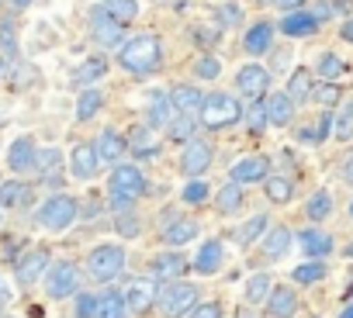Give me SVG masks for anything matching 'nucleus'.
Segmentation results:
<instances>
[{
    "instance_id": "obj_64",
    "label": "nucleus",
    "mask_w": 353,
    "mask_h": 318,
    "mask_svg": "<svg viewBox=\"0 0 353 318\" xmlns=\"http://www.w3.org/2000/svg\"><path fill=\"white\" fill-rule=\"evenodd\" d=\"M350 111H353V104H350Z\"/></svg>"
},
{
    "instance_id": "obj_3",
    "label": "nucleus",
    "mask_w": 353,
    "mask_h": 318,
    "mask_svg": "<svg viewBox=\"0 0 353 318\" xmlns=\"http://www.w3.org/2000/svg\"><path fill=\"white\" fill-rule=\"evenodd\" d=\"M125 263H128L125 249L114 246V242H104V246L90 249V256H87V273H90V280H97V284H111V280L121 277Z\"/></svg>"
},
{
    "instance_id": "obj_51",
    "label": "nucleus",
    "mask_w": 353,
    "mask_h": 318,
    "mask_svg": "<svg viewBox=\"0 0 353 318\" xmlns=\"http://www.w3.org/2000/svg\"><path fill=\"white\" fill-rule=\"evenodd\" d=\"M188 318H222V308L215 301H205V304H194L188 311Z\"/></svg>"
},
{
    "instance_id": "obj_52",
    "label": "nucleus",
    "mask_w": 353,
    "mask_h": 318,
    "mask_svg": "<svg viewBox=\"0 0 353 318\" xmlns=\"http://www.w3.org/2000/svg\"><path fill=\"white\" fill-rule=\"evenodd\" d=\"M0 45H4V52H8V56H14V52H18V45H14V25H11V21L0 25Z\"/></svg>"
},
{
    "instance_id": "obj_25",
    "label": "nucleus",
    "mask_w": 353,
    "mask_h": 318,
    "mask_svg": "<svg viewBox=\"0 0 353 318\" xmlns=\"http://www.w3.org/2000/svg\"><path fill=\"white\" fill-rule=\"evenodd\" d=\"M222 256H225L222 242H219V239H208V242L198 249V256H194V270H198V273H205V277H212V273H219Z\"/></svg>"
},
{
    "instance_id": "obj_36",
    "label": "nucleus",
    "mask_w": 353,
    "mask_h": 318,
    "mask_svg": "<svg viewBox=\"0 0 353 318\" xmlns=\"http://www.w3.org/2000/svg\"><path fill=\"white\" fill-rule=\"evenodd\" d=\"M104 73H108V59H104V56H90V59H83V63H80V70L73 73V80L83 87V83H94V80H101Z\"/></svg>"
},
{
    "instance_id": "obj_34",
    "label": "nucleus",
    "mask_w": 353,
    "mask_h": 318,
    "mask_svg": "<svg viewBox=\"0 0 353 318\" xmlns=\"http://www.w3.org/2000/svg\"><path fill=\"white\" fill-rule=\"evenodd\" d=\"M270 290H274V280L267 273H253L243 287V297H246V304H260V301L270 297Z\"/></svg>"
},
{
    "instance_id": "obj_9",
    "label": "nucleus",
    "mask_w": 353,
    "mask_h": 318,
    "mask_svg": "<svg viewBox=\"0 0 353 318\" xmlns=\"http://www.w3.org/2000/svg\"><path fill=\"white\" fill-rule=\"evenodd\" d=\"M236 87H239L250 100L267 97V90H270V70L260 66V63H246V66L236 73Z\"/></svg>"
},
{
    "instance_id": "obj_42",
    "label": "nucleus",
    "mask_w": 353,
    "mask_h": 318,
    "mask_svg": "<svg viewBox=\"0 0 353 318\" xmlns=\"http://www.w3.org/2000/svg\"><path fill=\"white\" fill-rule=\"evenodd\" d=\"M246 125H250L253 131H263V128L270 125V114H267V97L250 100V107H246Z\"/></svg>"
},
{
    "instance_id": "obj_16",
    "label": "nucleus",
    "mask_w": 353,
    "mask_h": 318,
    "mask_svg": "<svg viewBox=\"0 0 353 318\" xmlns=\"http://www.w3.org/2000/svg\"><path fill=\"white\" fill-rule=\"evenodd\" d=\"M267 315L270 318H294L298 315V294L291 287H281L274 284L270 297H267Z\"/></svg>"
},
{
    "instance_id": "obj_10",
    "label": "nucleus",
    "mask_w": 353,
    "mask_h": 318,
    "mask_svg": "<svg viewBox=\"0 0 353 318\" xmlns=\"http://www.w3.org/2000/svg\"><path fill=\"white\" fill-rule=\"evenodd\" d=\"M125 301H128V311H135V315L152 311V304H159V287H156V280H152V277L132 280L128 290H125Z\"/></svg>"
},
{
    "instance_id": "obj_35",
    "label": "nucleus",
    "mask_w": 353,
    "mask_h": 318,
    "mask_svg": "<svg viewBox=\"0 0 353 318\" xmlns=\"http://www.w3.org/2000/svg\"><path fill=\"white\" fill-rule=\"evenodd\" d=\"M101 107H104V94H101L97 87L83 90V94L77 97V121H90Z\"/></svg>"
},
{
    "instance_id": "obj_29",
    "label": "nucleus",
    "mask_w": 353,
    "mask_h": 318,
    "mask_svg": "<svg viewBox=\"0 0 353 318\" xmlns=\"http://www.w3.org/2000/svg\"><path fill=\"white\" fill-rule=\"evenodd\" d=\"M94 318H128V301H125V294H118V290L101 294Z\"/></svg>"
},
{
    "instance_id": "obj_24",
    "label": "nucleus",
    "mask_w": 353,
    "mask_h": 318,
    "mask_svg": "<svg viewBox=\"0 0 353 318\" xmlns=\"http://www.w3.org/2000/svg\"><path fill=\"white\" fill-rule=\"evenodd\" d=\"M243 45H246L250 56H263V52H270V45H274V25H270V21H256V25L246 32Z\"/></svg>"
},
{
    "instance_id": "obj_59",
    "label": "nucleus",
    "mask_w": 353,
    "mask_h": 318,
    "mask_svg": "<svg viewBox=\"0 0 353 318\" xmlns=\"http://www.w3.org/2000/svg\"><path fill=\"white\" fill-rule=\"evenodd\" d=\"M11 8H18V11H25V8H32V0H11Z\"/></svg>"
},
{
    "instance_id": "obj_44",
    "label": "nucleus",
    "mask_w": 353,
    "mask_h": 318,
    "mask_svg": "<svg viewBox=\"0 0 353 318\" xmlns=\"http://www.w3.org/2000/svg\"><path fill=\"white\" fill-rule=\"evenodd\" d=\"M325 277V263H301L291 270V280L294 284H319Z\"/></svg>"
},
{
    "instance_id": "obj_4",
    "label": "nucleus",
    "mask_w": 353,
    "mask_h": 318,
    "mask_svg": "<svg viewBox=\"0 0 353 318\" xmlns=\"http://www.w3.org/2000/svg\"><path fill=\"white\" fill-rule=\"evenodd\" d=\"M77 215H80L77 198H70V194H52V198L39 208V225L49 229V232H66V229L77 222Z\"/></svg>"
},
{
    "instance_id": "obj_19",
    "label": "nucleus",
    "mask_w": 353,
    "mask_h": 318,
    "mask_svg": "<svg viewBox=\"0 0 353 318\" xmlns=\"http://www.w3.org/2000/svg\"><path fill=\"white\" fill-rule=\"evenodd\" d=\"M298 246H301L305 256L319 259V256H329L332 253V235L322 232V229H301L298 232Z\"/></svg>"
},
{
    "instance_id": "obj_63",
    "label": "nucleus",
    "mask_w": 353,
    "mask_h": 318,
    "mask_svg": "<svg viewBox=\"0 0 353 318\" xmlns=\"http://www.w3.org/2000/svg\"><path fill=\"white\" fill-rule=\"evenodd\" d=\"M350 218H353V201H350Z\"/></svg>"
},
{
    "instance_id": "obj_58",
    "label": "nucleus",
    "mask_w": 353,
    "mask_h": 318,
    "mask_svg": "<svg viewBox=\"0 0 353 318\" xmlns=\"http://www.w3.org/2000/svg\"><path fill=\"white\" fill-rule=\"evenodd\" d=\"M277 4H281L284 11H298V8L305 4V0H277Z\"/></svg>"
},
{
    "instance_id": "obj_61",
    "label": "nucleus",
    "mask_w": 353,
    "mask_h": 318,
    "mask_svg": "<svg viewBox=\"0 0 353 318\" xmlns=\"http://www.w3.org/2000/svg\"><path fill=\"white\" fill-rule=\"evenodd\" d=\"M256 4H260V8H267V4H277V0H256Z\"/></svg>"
},
{
    "instance_id": "obj_56",
    "label": "nucleus",
    "mask_w": 353,
    "mask_h": 318,
    "mask_svg": "<svg viewBox=\"0 0 353 318\" xmlns=\"http://www.w3.org/2000/svg\"><path fill=\"white\" fill-rule=\"evenodd\" d=\"M339 35H343V42H350L353 45V14L343 21V28H339Z\"/></svg>"
},
{
    "instance_id": "obj_13",
    "label": "nucleus",
    "mask_w": 353,
    "mask_h": 318,
    "mask_svg": "<svg viewBox=\"0 0 353 318\" xmlns=\"http://www.w3.org/2000/svg\"><path fill=\"white\" fill-rule=\"evenodd\" d=\"M232 180H239V184H263L267 177H270V163H267V159L263 156H243L239 159V163L232 167V173H229Z\"/></svg>"
},
{
    "instance_id": "obj_22",
    "label": "nucleus",
    "mask_w": 353,
    "mask_h": 318,
    "mask_svg": "<svg viewBox=\"0 0 353 318\" xmlns=\"http://www.w3.org/2000/svg\"><path fill=\"white\" fill-rule=\"evenodd\" d=\"M170 100H173L176 114H194V111H201L205 94H201L198 87H191V83H176V87L170 90Z\"/></svg>"
},
{
    "instance_id": "obj_12",
    "label": "nucleus",
    "mask_w": 353,
    "mask_h": 318,
    "mask_svg": "<svg viewBox=\"0 0 353 318\" xmlns=\"http://www.w3.org/2000/svg\"><path fill=\"white\" fill-rule=\"evenodd\" d=\"M97 170H101L97 145H83V142H80V145L70 152V173H73L77 180H94Z\"/></svg>"
},
{
    "instance_id": "obj_45",
    "label": "nucleus",
    "mask_w": 353,
    "mask_h": 318,
    "mask_svg": "<svg viewBox=\"0 0 353 318\" xmlns=\"http://www.w3.org/2000/svg\"><path fill=\"white\" fill-rule=\"evenodd\" d=\"M194 128H198V121H194V114H181L173 125H170V138H176V142H188V138H194Z\"/></svg>"
},
{
    "instance_id": "obj_43",
    "label": "nucleus",
    "mask_w": 353,
    "mask_h": 318,
    "mask_svg": "<svg viewBox=\"0 0 353 318\" xmlns=\"http://www.w3.org/2000/svg\"><path fill=\"white\" fill-rule=\"evenodd\" d=\"M208 198H212V191H208V184L198 180V177H191L188 187L181 191V201H184V204H205Z\"/></svg>"
},
{
    "instance_id": "obj_8",
    "label": "nucleus",
    "mask_w": 353,
    "mask_h": 318,
    "mask_svg": "<svg viewBox=\"0 0 353 318\" xmlns=\"http://www.w3.org/2000/svg\"><path fill=\"white\" fill-rule=\"evenodd\" d=\"M77 287H80V270H77V263L59 259V263L49 266V273H46V290H49V297L63 301V297L77 294Z\"/></svg>"
},
{
    "instance_id": "obj_27",
    "label": "nucleus",
    "mask_w": 353,
    "mask_h": 318,
    "mask_svg": "<svg viewBox=\"0 0 353 318\" xmlns=\"http://www.w3.org/2000/svg\"><path fill=\"white\" fill-rule=\"evenodd\" d=\"M191 239H198V225H194L191 218H176V222H170V225L163 229V242L173 246V249L188 246Z\"/></svg>"
},
{
    "instance_id": "obj_37",
    "label": "nucleus",
    "mask_w": 353,
    "mask_h": 318,
    "mask_svg": "<svg viewBox=\"0 0 353 318\" xmlns=\"http://www.w3.org/2000/svg\"><path fill=\"white\" fill-rule=\"evenodd\" d=\"M305 215H308L312 222H325V218L332 215V194H329V191H315V194L305 201Z\"/></svg>"
},
{
    "instance_id": "obj_33",
    "label": "nucleus",
    "mask_w": 353,
    "mask_h": 318,
    "mask_svg": "<svg viewBox=\"0 0 353 318\" xmlns=\"http://www.w3.org/2000/svg\"><path fill=\"white\" fill-rule=\"evenodd\" d=\"M263 191H267V201H270V204H288V201L294 198V184H291L288 177H281V173L267 177V180H263Z\"/></svg>"
},
{
    "instance_id": "obj_47",
    "label": "nucleus",
    "mask_w": 353,
    "mask_h": 318,
    "mask_svg": "<svg viewBox=\"0 0 353 318\" xmlns=\"http://www.w3.org/2000/svg\"><path fill=\"white\" fill-rule=\"evenodd\" d=\"M336 11H350V4H346V0H319V4L312 8V14L319 18V21H325V18H336Z\"/></svg>"
},
{
    "instance_id": "obj_5",
    "label": "nucleus",
    "mask_w": 353,
    "mask_h": 318,
    "mask_svg": "<svg viewBox=\"0 0 353 318\" xmlns=\"http://www.w3.org/2000/svg\"><path fill=\"white\" fill-rule=\"evenodd\" d=\"M198 304V287L184 284V280H173L159 290V311L163 318H184L191 308Z\"/></svg>"
},
{
    "instance_id": "obj_18",
    "label": "nucleus",
    "mask_w": 353,
    "mask_h": 318,
    "mask_svg": "<svg viewBox=\"0 0 353 318\" xmlns=\"http://www.w3.org/2000/svg\"><path fill=\"white\" fill-rule=\"evenodd\" d=\"M128 152L139 156V159L156 156V152H159V128H152V125H135L132 142H128Z\"/></svg>"
},
{
    "instance_id": "obj_30",
    "label": "nucleus",
    "mask_w": 353,
    "mask_h": 318,
    "mask_svg": "<svg viewBox=\"0 0 353 318\" xmlns=\"http://www.w3.org/2000/svg\"><path fill=\"white\" fill-rule=\"evenodd\" d=\"M59 163H63V152L59 149H39V159H35V167L42 170V184H49V187H56V184H63L59 180Z\"/></svg>"
},
{
    "instance_id": "obj_46",
    "label": "nucleus",
    "mask_w": 353,
    "mask_h": 318,
    "mask_svg": "<svg viewBox=\"0 0 353 318\" xmlns=\"http://www.w3.org/2000/svg\"><path fill=\"white\" fill-rule=\"evenodd\" d=\"M219 73H222L219 56H201V59L194 63V76H198V80H219Z\"/></svg>"
},
{
    "instance_id": "obj_53",
    "label": "nucleus",
    "mask_w": 353,
    "mask_h": 318,
    "mask_svg": "<svg viewBox=\"0 0 353 318\" xmlns=\"http://www.w3.org/2000/svg\"><path fill=\"white\" fill-rule=\"evenodd\" d=\"M94 311H97V297L80 294V301H77V318H94Z\"/></svg>"
},
{
    "instance_id": "obj_40",
    "label": "nucleus",
    "mask_w": 353,
    "mask_h": 318,
    "mask_svg": "<svg viewBox=\"0 0 353 318\" xmlns=\"http://www.w3.org/2000/svg\"><path fill=\"white\" fill-rule=\"evenodd\" d=\"M28 201V187L21 180H8L4 187H0V208H18Z\"/></svg>"
},
{
    "instance_id": "obj_1",
    "label": "nucleus",
    "mask_w": 353,
    "mask_h": 318,
    "mask_svg": "<svg viewBox=\"0 0 353 318\" xmlns=\"http://www.w3.org/2000/svg\"><path fill=\"white\" fill-rule=\"evenodd\" d=\"M159 59H163V45H159V39L149 35V32L125 39V45L118 49V63H121V70H128L132 76H149V73L159 66Z\"/></svg>"
},
{
    "instance_id": "obj_50",
    "label": "nucleus",
    "mask_w": 353,
    "mask_h": 318,
    "mask_svg": "<svg viewBox=\"0 0 353 318\" xmlns=\"http://www.w3.org/2000/svg\"><path fill=\"white\" fill-rule=\"evenodd\" d=\"M332 135H336V138H343V142H346V138H353V111H350V107H346V111L336 118V128H332Z\"/></svg>"
},
{
    "instance_id": "obj_28",
    "label": "nucleus",
    "mask_w": 353,
    "mask_h": 318,
    "mask_svg": "<svg viewBox=\"0 0 353 318\" xmlns=\"http://www.w3.org/2000/svg\"><path fill=\"white\" fill-rule=\"evenodd\" d=\"M173 100H170V94H163V90H156L152 97H149V125L152 128H166V125H173Z\"/></svg>"
},
{
    "instance_id": "obj_17",
    "label": "nucleus",
    "mask_w": 353,
    "mask_h": 318,
    "mask_svg": "<svg viewBox=\"0 0 353 318\" xmlns=\"http://www.w3.org/2000/svg\"><path fill=\"white\" fill-rule=\"evenodd\" d=\"M125 152H128V142H125V138H121L114 128H104V131L97 135V156H101V163L118 167Z\"/></svg>"
},
{
    "instance_id": "obj_2",
    "label": "nucleus",
    "mask_w": 353,
    "mask_h": 318,
    "mask_svg": "<svg viewBox=\"0 0 353 318\" xmlns=\"http://www.w3.org/2000/svg\"><path fill=\"white\" fill-rule=\"evenodd\" d=\"M198 114H201V125H205V128L222 131V128L239 125V118H243V104H239L232 94L215 90V94H205V104H201Z\"/></svg>"
},
{
    "instance_id": "obj_21",
    "label": "nucleus",
    "mask_w": 353,
    "mask_h": 318,
    "mask_svg": "<svg viewBox=\"0 0 353 318\" xmlns=\"http://www.w3.org/2000/svg\"><path fill=\"white\" fill-rule=\"evenodd\" d=\"M267 114H270V125L274 128H288L294 121V100L288 90H277L274 97H267Z\"/></svg>"
},
{
    "instance_id": "obj_31",
    "label": "nucleus",
    "mask_w": 353,
    "mask_h": 318,
    "mask_svg": "<svg viewBox=\"0 0 353 318\" xmlns=\"http://www.w3.org/2000/svg\"><path fill=\"white\" fill-rule=\"evenodd\" d=\"M288 94H291L294 104L298 100H312V94H315V73L312 70H294L291 80H288Z\"/></svg>"
},
{
    "instance_id": "obj_49",
    "label": "nucleus",
    "mask_w": 353,
    "mask_h": 318,
    "mask_svg": "<svg viewBox=\"0 0 353 318\" xmlns=\"http://www.w3.org/2000/svg\"><path fill=\"white\" fill-rule=\"evenodd\" d=\"M339 97H343V94H339V87H336V80H329L325 87H319V90L312 94V100H319L322 107H332V104H336Z\"/></svg>"
},
{
    "instance_id": "obj_20",
    "label": "nucleus",
    "mask_w": 353,
    "mask_h": 318,
    "mask_svg": "<svg viewBox=\"0 0 353 318\" xmlns=\"http://www.w3.org/2000/svg\"><path fill=\"white\" fill-rule=\"evenodd\" d=\"M42 273H49V253H46V249H32V253L18 263V280H21L25 287H32V284H39Z\"/></svg>"
},
{
    "instance_id": "obj_55",
    "label": "nucleus",
    "mask_w": 353,
    "mask_h": 318,
    "mask_svg": "<svg viewBox=\"0 0 353 318\" xmlns=\"http://www.w3.org/2000/svg\"><path fill=\"white\" fill-rule=\"evenodd\" d=\"M219 18H222L225 25H236V21H239V8H236V4H225V8H219Z\"/></svg>"
},
{
    "instance_id": "obj_26",
    "label": "nucleus",
    "mask_w": 353,
    "mask_h": 318,
    "mask_svg": "<svg viewBox=\"0 0 353 318\" xmlns=\"http://www.w3.org/2000/svg\"><path fill=\"white\" fill-rule=\"evenodd\" d=\"M215 204H219V211H222V215H236V211L246 204L243 184L229 177V184H222V187H219V194H215Z\"/></svg>"
},
{
    "instance_id": "obj_39",
    "label": "nucleus",
    "mask_w": 353,
    "mask_h": 318,
    "mask_svg": "<svg viewBox=\"0 0 353 318\" xmlns=\"http://www.w3.org/2000/svg\"><path fill=\"white\" fill-rule=\"evenodd\" d=\"M315 73H319L322 80H339V76L346 73V63H343L336 52H322L319 63H315Z\"/></svg>"
},
{
    "instance_id": "obj_54",
    "label": "nucleus",
    "mask_w": 353,
    "mask_h": 318,
    "mask_svg": "<svg viewBox=\"0 0 353 318\" xmlns=\"http://www.w3.org/2000/svg\"><path fill=\"white\" fill-rule=\"evenodd\" d=\"M118 232H125L128 239H135V235H139V222L128 218V211H121V215H118Z\"/></svg>"
},
{
    "instance_id": "obj_14",
    "label": "nucleus",
    "mask_w": 353,
    "mask_h": 318,
    "mask_svg": "<svg viewBox=\"0 0 353 318\" xmlns=\"http://www.w3.org/2000/svg\"><path fill=\"white\" fill-rule=\"evenodd\" d=\"M35 159H39V149H35V142H32L28 135H21V138L11 142V149H8V167H11L14 173L32 170V167H35Z\"/></svg>"
},
{
    "instance_id": "obj_15",
    "label": "nucleus",
    "mask_w": 353,
    "mask_h": 318,
    "mask_svg": "<svg viewBox=\"0 0 353 318\" xmlns=\"http://www.w3.org/2000/svg\"><path fill=\"white\" fill-rule=\"evenodd\" d=\"M319 25H322V21H319L312 11H291V14L281 18V32L291 35V39H308V35L319 32Z\"/></svg>"
},
{
    "instance_id": "obj_41",
    "label": "nucleus",
    "mask_w": 353,
    "mask_h": 318,
    "mask_svg": "<svg viewBox=\"0 0 353 318\" xmlns=\"http://www.w3.org/2000/svg\"><path fill=\"white\" fill-rule=\"evenodd\" d=\"M101 4H104V8H108L121 25L135 21V18H139V11H142V8H139V0H101Z\"/></svg>"
},
{
    "instance_id": "obj_62",
    "label": "nucleus",
    "mask_w": 353,
    "mask_h": 318,
    "mask_svg": "<svg viewBox=\"0 0 353 318\" xmlns=\"http://www.w3.org/2000/svg\"><path fill=\"white\" fill-rule=\"evenodd\" d=\"M0 76H4V59H0Z\"/></svg>"
},
{
    "instance_id": "obj_23",
    "label": "nucleus",
    "mask_w": 353,
    "mask_h": 318,
    "mask_svg": "<svg viewBox=\"0 0 353 318\" xmlns=\"http://www.w3.org/2000/svg\"><path fill=\"white\" fill-rule=\"evenodd\" d=\"M191 266V259L188 256H181V253H159L156 259H152V273L156 277H163V280H176V277H184V270Z\"/></svg>"
},
{
    "instance_id": "obj_7",
    "label": "nucleus",
    "mask_w": 353,
    "mask_h": 318,
    "mask_svg": "<svg viewBox=\"0 0 353 318\" xmlns=\"http://www.w3.org/2000/svg\"><path fill=\"white\" fill-rule=\"evenodd\" d=\"M108 194H111V198H125V201L135 204V198L145 194V177H142V170H139L135 163H118V167L111 170Z\"/></svg>"
},
{
    "instance_id": "obj_32",
    "label": "nucleus",
    "mask_w": 353,
    "mask_h": 318,
    "mask_svg": "<svg viewBox=\"0 0 353 318\" xmlns=\"http://www.w3.org/2000/svg\"><path fill=\"white\" fill-rule=\"evenodd\" d=\"M288 246H291V232H288L284 225L267 229V235H263V256H267V259L284 256V253H288Z\"/></svg>"
},
{
    "instance_id": "obj_60",
    "label": "nucleus",
    "mask_w": 353,
    "mask_h": 318,
    "mask_svg": "<svg viewBox=\"0 0 353 318\" xmlns=\"http://www.w3.org/2000/svg\"><path fill=\"white\" fill-rule=\"evenodd\" d=\"M339 318H353V304H346V311H343Z\"/></svg>"
},
{
    "instance_id": "obj_11",
    "label": "nucleus",
    "mask_w": 353,
    "mask_h": 318,
    "mask_svg": "<svg viewBox=\"0 0 353 318\" xmlns=\"http://www.w3.org/2000/svg\"><path fill=\"white\" fill-rule=\"evenodd\" d=\"M212 159H215L212 145L201 142V138H191L184 145V152H181V170H184V177H201L212 167Z\"/></svg>"
},
{
    "instance_id": "obj_38",
    "label": "nucleus",
    "mask_w": 353,
    "mask_h": 318,
    "mask_svg": "<svg viewBox=\"0 0 353 318\" xmlns=\"http://www.w3.org/2000/svg\"><path fill=\"white\" fill-rule=\"evenodd\" d=\"M267 225H270V222H267V215H253V218L236 232V242H239V246H253L260 235H267Z\"/></svg>"
},
{
    "instance_id": "obj_48",
    "label": "nucleus",
    "mask_w": 353,
    "mask_h": 318,
    "mask_svg": "<svg viewBox=\"0 0 353 318\" xmlns=\"http://www.w3.org/2000/svg\"><path fill=\"white\" fill-rule=\"evenodd\" d=\"M194 35L201 39L198 45H205V49H212V45H215V42L222 39V25H219V21H215V25H198V28H194Z\"/></svg>"
},
{
    "instance_id": "obj_6",
    "label": "nucleus",
    "mask_w": 353,
    "mask_h": 318,
    "mask_svg": "<svg viewBox=\"0 0 353 318\" xmlns=\"http://www.w3.org/2000/svg\"><path fill=\"white\" fill-rule=\"evenodd\" d=\"M90 32H94V42H97L101 49H121V45H125V25H121L104 4H97V8L90 11Z\"/></svg>"
},
{
    "instance_id": "obj_57",
    "label": "nucleus",
    "mask_w": 353,
    "mask_h": 318,
    "mask_svg": "<svg viewBox=\"0 0 353 318\" xmlns=\"http://www.w3.org/2000/svg\"><path fill=\"white\" fill-rule=\"evenodd\" d=\"M343 180H346V184L353 187V156H350L346 163H343Z\"/></svg>"
}]
</instances>
